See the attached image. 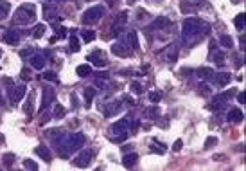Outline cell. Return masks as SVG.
<instances>
[{"mask_svg": "<svg viewBox=\"0 0 246 171\" xmlns=\"http://www.w3.org/2000/svg\"><path fill=\"white\" fill-rule=\"evenodd\" d=\"M221 43H223V47H226V49L234 47V40L230 38L228 34H223V36H221Z\"/></svg>", "mask_w": 246, "mask_h": 171, "instance_id": "obj_17", "label": "cell"}, {"mask_svg": "<svg viewBox=\"0 0 246 171\" xmlns=\"http://www.w3.org/2000/svg\"><path fill=\"white\" fill-rule=\"evenodd\" d=\"M7 11H9V4L0 0V18L4 16V15H7Z\"/></svg>", "mask_w": 246, "mask_h": 171, "instance_id": "obj_27", "label": "cell"}, {"mask_svg": "<svg viewBox=\"0 0 246 171\" xmlns=\"http://www.w3.org/2000/svg\"><path fill=\"white\" fill-rule=\"evenodd\" d=\"M228 121L230 122H241V121H243V112L237 110V108L230 110L228 112Z\"/></svg>", "mask_w": 246, "mask_h": 171, "instance_id": "obj_9", "label": "cell"}, {"mask_svg": "<svg viewBox=\"0 0 246 171\" xmlns=\"http://www.w3.org/2000/svg\"><path fill=\"white\" fill-rule=\"evenodd\" d=\"M198 76L203 77V79H210V77L214 76V72H212V68L201 67V68H198Z\"/></svg>", "mask_w": 246, "mask_h": 171, "instance_id": "obj_13", "label": "cell"}, {"mask_svg": "<svg viewBox=\"0 0 246 171\" xmlns=\"http://www.w3.org/2000/svg\"><path fill=\"white\" fill-rule=\"evenodd\" d=\"M36 155H40V157H42L45 162H51V160H52L51 151H49V150H47L45 146H38V148H36Z\"/></svg>", "mask_w": 246, "mask_h": 171, "instance_id": "obj_8", "label": "cell"}, {"mask_svg": "<svg viewBox=\"0 0 246 171\" xmlns=\"http://www.w3.org/2000/svg\"><path fill=\"white\" fill-rule=\"evenodd\" d=\"M149 150L151 151H154V153H165V146H162L158 141H153V146H149Z\"/></svg>", "mask_w": 246, "mask_h": 171, "instance_id": "obj_16", "label": "cell"}, {"mask_svg": "<svg viewBox=\"0 0 246 171\" xmlns=\"http://www.w3.org/2000/svg\"><path fill=\"white\" fill-rule=\"evenodd\" d=\"M136 160H138V155L136 153H127L122 157V164L126 166V168H133L136 164Z\"/></svg>", "mask_w": 246, "mask_h": 171, "instance_id": "obj_6", "label": "cell"}, {"mask_svg": "<svg viewBox=\"0 0 246 171\" xmlns=\"http://www.w3.org/2000/svg\"><path fill=\"white\" fill-rule=\"evenodd\" d=\"M127 126H129V121H127V119H120V121H117V122L111 126V130H113V132H119V133H122L124 130H127Z\"/></svg>", "mask_w": 246, "mask_h": 171, "instance_id": "obj_10", "label": "cell"}, {"mask_svg": "<svg viewBox=\"0 0 246 171\" xmlns=\"http://www.w3.org/2000/svg\"><path fill=\"white\" fill-rule=\"evenodd\" d=\"M131 92L136 94V95H140L142 94V85H138L136 81H133V83H131Z\"/></svg>", "mask_w": 246, "mask_h": 171, "instance_id": "obj_26", "label": "cell"}, {"mask_svg": "<svg viewBox=\"0 0 246 171\" xmlns=\"http://www.w3.org/2000/svg\"><path fill=\"white\" fill-rule=\"evenodd\" d=\"M102 15H104V7H102V6H95V7L85 11V15H83V22H85V24L95 22V20H99Z\"/></svg>", "mask_w": 246, "mask_h": 171, "instance_id": "obj_2", "label": "cell"}, {"mask_svg": "<svg viewBox=\"0 0 246 171\" xmlns=\"http://www.w3.org/2000/svg\"><path fill=\"white\" fill-rule=\"evenodd\" d=\"M33 67L34 68H43L45 67V61L42 56H33Z\"/></svg>", "mask_w": 246, "mask_h": 171, "instance_id": "obj_18", "label": "cell"}, {"mask_svg": "<svg viewBox=\"0 0 246 171\" xmlns=\"http://www.w3.org/2000/svg\"><path fill=\"white\" fill-rule=\"evenodd\" d=\"M127 40H129V47H131V49H138V38H136L135 31L127 33Z\"/></svg>", "mask_w": 246, "mask_h": 171, "instance_id": "obj_15", "label": "cell"}, {"mask_svg": "<svg viewBox=\"0 0 246 171\" xmlns=\"http://www.w3.org/2000/svg\"><path fill=\"white\" fill-rule=\"evenodd\" d=\"M92 157H93V151L92 150H86V151H83V153L77 155L76 160H74V164L79 166V168H86V166L90 164V160H92Z\"/></svg>", "mask_w": 246, "mask_h": 171, "instance_id": "obj_3", "label": "cell"}, {"mask_svg": "<svg viewBox=\"0 0 246 171\" xmlns=\"http://www.w3.org/2000/svg\"><path fill=\"white\" fill-rule=\"evenodd\" d=\"M95 95L93 92V88H85V99H86V106H90V101H92V97Z\"/></svg>", "mask_w": 246, "mask_h": 171, "instance_id": "obj_22", "label": "cell"}, {"mask_svg": "<svg viewBox=\"0 0 246 171\" xmlns=\"http://www.w3.org/2000/svg\"><path fill=\"white\" fill-rule=\"evenodd\" d=\"M230 79H232V76L230 74H217L216 76V85H219V86H225V85H228L230 83Z\"/></svg>", "mask_w": 246, "mask_h": 171, "instance_id": "obj_12", "label": "cell"}, {"mask_svg": "<svg viewBox=\"0 0 246 171\" xmlns=\"http://www.w3.org/2000/svg\"><path fill=\"white\" fill-rule=\"evenodd\" d=\"M43 31H45V25H42V24H40V25H36L33 36H34V38H42V36H43Z\"/></svg>", "mask_w": 246, "mask_h": 171, "instance_id": "obj_23", "label": "cell"}, {"mask_svg": "<svg viewBox=\"0 0 246 171\" xmlns=\"http://www.w3.org/2000/svg\"><path fill=\"white\" fill-rule=\"evenodd\" d=\"M120 110V103H111L110 108H106V115H113Z\"/></svg>", "mask_w": 246, "mask_h": 171, "instance_id": "obj_19", "label": "cell"}, {"mask_svg": "<svg viewBox=\"0 0 246 171\" xmlns=\"http://www.w3.org/2000/svg\"><path fill=\"white\" fill-rule=\"evenodd\" d=\"M214 61H216L217 65H223V61H225V56H223L221 52H216V54H214Z\"/></svg>", "mask_w": 246, "mask_h": 171, "instance_id": "obj_31", "label": "cell"}, {"mask_svg": "<svg viewBox=\"0 0 246 171\" xmlns=\"http://www.w3.org/2000/svg\"><path fill=\"white\" fill-rule=\"evenodd\" d=\"M0 101H2V95H0Z\"/></svg>", "mask_w": 246, "mask_h": 171, "instance_id": "obj_40", "label": "cell"}, {"mask_svg": "<svg viewBox=\"0 0 246 171\" xmlns=\"http://www.w3.org/2000/svg\"><path fill=\"white\" fill-rule=\"evenodd\" d=\"M111 52H113V54H117V56H129V49H126V47H124V45H122V47H120V43H117V45H113V47H111Z\"/></svg>", "mask_w": 246, "mask_h": 171, "instance_id": "obj_11", "label": "cell"}, {"mask_svg": "<svg viewBox=\"0 0 246 171\" xmlns=\"http://www.w3.org/2000/svg\"><path fill=\"white\" fill-rule=\"evenodd\" d=\"M160 97H162V95L158 94V92H151V94H149V101H151V103H158V101H160Z\"/></svg>", "mask_w": 246, "mask_h": 171, "instance_id": "obj_33", "label": "cell"}, {"mask_svg": "<svg viewBox=\"0 0 246 171\" xmlns=\"http://www.w3.org/2000/svg\"><path fill=\"white\" fill-rule=\"evenodd\" d=\"M24 166H25L27 169H38V166H36V164H34V162H31L29 159H27L25 162H24Z\"/></svg>", "mask_w": 246, "mask_h": 171, "instance_id": "obj_35", "label": "cell"}, {"mask_svg": "<svg viewBox=\"0 0 246 171\" xmlns=\"http://www.w3.org/2000/svg\"><path fill=\"white\" fill-rule=\"evenodd\" d=\"M83 40H85V42H92L93 38H95V33H93V31H83Z\"/></svg>", "mask_w": 246, "mask_h": 171, "instance_id": "obj_24", "label": "cell"}, {"mask_svg": "<svg viewBox=\"0 0 246 171\" xmlns=\"http://www.w3.org/2000/svg\"><path fill=\"white\" fill-rule=\"evenodd\" d=\"M45 79H49V81H58V76H56L54 72H47V74H45Z\"/></svg>", "mask_w": 246, "mask_h": 171, "instance_id": "obj_37", "label": "cell"}, {"mask_svg": "<svg viewBox=\"0 0 246 171\" xmlns=\"http://www.w3.org/2000/svg\"><path fill=\"white\" fill-rule=\"evenodd\" d=\"M36 13H34L33 6H22V7L16 11V22H22V24H29L33 22Z\"/></svg>", "mask_w": 246, "mask_h": 171, "instance_id": "obj_1", "label": "cell"}, {"mask_svg": "<svg viewBox=\"0 0 246 171\" xmlns=\"http://www.w3.org/2000/svg\"><path fill=\"white\" fill-rule=\"evenodd\" d=\"M86 141V137L83 135V133H74V135L70 137V142H68V150H76V148H79V146L83 144Z\"/></svg>", "mask_w": 246, "mask_h": 171, "instance_id": "obj_4", "label": "cell"}, {"mask_svg": "<svg viewBox=\"0 0 246 171\" xmlns=\"http://www.w3.org/2000/svg\"><path fill=\"white\" fill-rule=\"evenodd\" d=\"M6 42L7 43H16L18 42V34L15 33V31H9V33L6 34Z\"/></svg>", "mask_w": 246, "mask_h": 171, "instance_id": "obj_21", "label": "cell"}, {"mask_svg": "<svg viewBox=\"0 0 246 171\" xmlns=\"http://www.w3.org/2000/svg\"><path fill=\"white\" fill-rule=\"evenodd\" d=\"M181 146H183V142H181V141H176L174 146H172V150H174V151H180V150H181Z\"/></svg>", "mask_w": 246, "mask_h": 171, "instance_id": "obj_38", "label": "cell"}, {"mask_svg": "<svg viewBox=\"0 0 246 171\" xmlns=\"http://www.w3.org/2000/svg\"><path fill=\"white\" fill-rule=\"evenodd\" d=\"M70 49L74 52L79 51V40H77V36H72V38H70Z\"/></svg>", "mask_w": 246, "mask_h": 171, "instance_id": "obj_25", "label": "cell"}, {"mask_svg": "<svg viewBox=\"0 0 246 171\" xmlns=\"http://www.w3.org/2000/svg\"><path fill=\"white\" fill-rule=\"evenodd\" d=\"M54 115H56V117H63V115H65V108H63L61 104H56V108H54Z\"/></svg>", "mask_w": 246, "mask_h": 171, "instance_id": "obj_28", "label": "cell"}, {"mask_svg": "<svg viewBox=\"0 0 246 171\" xmlns=\"http://www.w3.org/2000/svg\"><path fill=\"white\" fill-rule=\"evenodd\" d=\"M235 27H237L239 31H243V29H244V13L237 15V18H235Z\"/></svg>", "mask_w": 246, "mask_h": 171, "instance_id": "obj_20", "label": "cell"}, {"mask_svg": "<svg viewBox=\"0 0 246 171\" xmlns=\"http://www.w3.org/2000/svg\"><path fill=\"white\" fill-rule=\"evenodd\" d=\"M90 74H92V68H90V65H79V67H77V76L86 77V76H90Z\"/></svg>", "mask_w": 246, "mask_h": 171, "instance_id": "obj_14", "label": "cell"}, {"mask_svg": "<svg viewBox=\"0 0 246 171\" xmlns=\"http://www.w3.org/2000/svg\"><path fill=\"white\" fill-rule=\"evenodd\" d=\"M167 24H169V20H167L165 16H160L158 20H156V24H154V27H165Z\"/></svg>", "mask_w": 246, "mask_h": 171, "instance_id": "obj_29", "label": "cell"}, {"mask_svg": "<svg viewBox=\"0 0 246 171\" xmlns=\"http://www.w3.org/2000/svg\"><path fill=\"white\" fill-rule=\"evenodd\" d=\"M90 60H92L93 65H97V67H104V65H106V61L104 60H97V58H93V56H90Z\"/></svg>", "mask_w": 246, "mask_h": 171, "instance_id": "obj_34", "label": "cell"}, {"mask_svg": "<svg viewBox=\"0 0 246 171\" xmlns=\"http://www.w3.org/2000/svg\"><path fill=\"white\" fill-rule=\"evenodd\" d=\"M212 160H216V162H225V160H226V155L225 153H216L212 157Z\"/></svg>", "mask_w": 246, "mask_h": 171, "instance_id": "obj_30", "label": "cell"}, {"mask_svg": "<svg viewBox=\"0 0 246 171\" xmlns=\"http://www.w3.org/2000/svg\"><path fill=\"white\" fill-rule=\"evenodd\" d=\"M216 142H217V139H216V137H208V139H207V142H205V148L208 150V148H212Z\"/></svg>", "mask_w": 246, "mask_h": 171, "instance_id": "obj_32", "label": "cell"}, {"mask_svg": "<svg viewBox=\"0 0 246 171\" xmlns=\"http://www.w3.org/2000/svg\"><path fill=\"white\" fill-rule=\"evenodd\" d=\"M13 159H15L13 155H4V164H6V166H11V164H13Z\"/></svg>", "mask_w": 246, "mask_h": 171, "instance_id": "obj_36", "label": "cell"}, {"mask_svg": "<svg viewBox=\"0 0 246 171\" xmlns=\"http://www.w3.org/2000/svg\"><path fill=\"white\" fill-rule=\"evenodd\" d=\"M239 103H244V92L239 94Z\"/></svg>", "mask_w": 246, "mask_h": 171, "instance_id": "obj_39", "label": "cell"}, {"mask_svg": "<svg viewBox=\"0 0 246 171\" xmlns=\"http://www.w3.org/2000/svg\"><path fill=\"white\" fill-rule=\"evenodd\" d=\"M126 22H127V11H124V13H120L119 16H117V20H115V24H113V31L117 33V31H119V29H120L122 25H124Z\"/></svg>", "mask_w": 246, "mask_h": 171, "instance_id": "obj_7", "label": "cell"}, {"mask_svg": "<svg viewBox=\"0 0 246 171\" xmlns=\"http://www.w3.org/2000/svg\"><path fill=\"white\" fill-rule=\"evenodd\" d=\"M24 94H25V86H15L13 88V92H11V101L13 103H18L22 97H24Z\"/></svg>", "mask_w": 246, "mask_h": 171, "instance_id": "obj_5", "label": "cell"}]
</instances>
